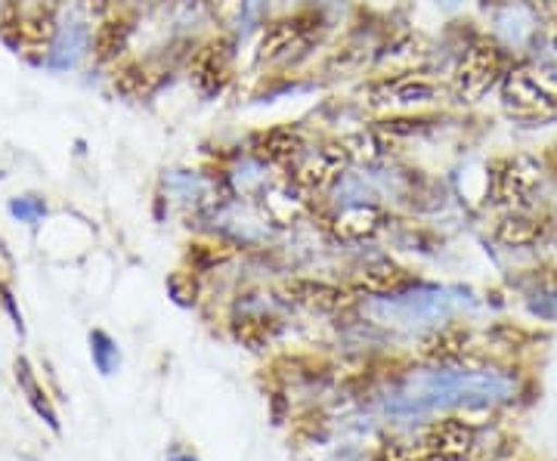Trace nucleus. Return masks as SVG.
Masks as SVG:
<instances>
[{
	"instance_id": "3",
	"label": "nucleus",
	"mask_w": 557,
	"mask_h": 461,
	"mask_svg": "<svg viewBox=\"0 0 557 461\" xmlns=\"http://www.w3.org/2000/svg\"><path fill=\"white\" fill-rule=\"evenodd\" d=\"M508 53L493 38H474L468 50L456 62V72L449 78L453 97L461 102H480L493 87H498L508 75Z\"/></svg>"
},
{
	"instance_id": "21",
	"label": "nucleus",
	"mask_w": 557,
	"mask_h": 461,
	"mask_svg": "<svg viewBox=\"0 0 557 461\" xmlns=\"http://www.w3.org/2000/svg\"><path fill=\"white\" fill-rule=\"evenodd\" d=\"M196 3H208V0H196Z\"/></svg>"
},
{
	"instance_id": "16",
	"label": "nucleus",
	"mask_w": 557,
	"mask_h": 461,
	"mask_svg": "<svg viewBox=\"0 0 557 461\" xmlns=\"http://www.w3.org/2000/svg\"><path fill=\"white\" fill-rule=\"evenodd\" d=\"M90 344H94V362H97V369H100L102 375H112L115 369H119V347L109 341L102 332H97L94 338H90Z\"/></svg>"
},
{
	"instance_id": "8",
	"label": "nucleus",
	"mask_w": 557,
	"mask_h": 461,
	"mask_svg": "<svg viewBox=\"0 0 557 461\" xmlns=\"http://www.w3.org/2000/svg\"><path fill=\"white\" fill-rule=\"evenodd\" d=\"M189 78H193L201 97L220 94L230 84V78H233V50H230V43L226 40H208L199 53L193 57Z\"/></svg>"
},
{
	"instance_id": "17",
	"label": "nucleus",
	"mask_w": 557,
	"mask_h": 461,
	"mask_svg": "<svg viewBox=\"0 0 557 461\" xmlns=\"http://www.w3.org/2000/svg\"><path fill=\"white\" fill-rule=\"evenodd\" d=\"M124 35H127V28L124 25H115V22H109L106 28H102L100 35V53L102 57H115L121 53V47H124Z\"/></svg>"
},
{
	"instance_id": "2",
	"label": "nucleus",
	"mask_w": 557,
	"mask_h": 461,
	"mask_svg": "<svg viewBox=\"0 0 557 461\" xmlns=\"http://www.w3.org/2000/svg\"><path fill=\"white\" fill-rule=\"evenodd\" d=\"M502 90L505 115L527 127L557 121V65L545 60H527L508 68Z\"/></svg>"
},
{
	"instance_id": "12",
	"label": "nucleus",
	"mask_w": 557,
	"mask_h": 461,
	"mask_svg": "<svg viewBox=\"0 0 557 461\" xmlns=\"http://www.w3.org/2000/svg\"><path fill=\"white\" fill-rule=\"evenodd\" d=\"M381 223H384L381 208H375V204H350V208H344L335 217V233H338L341 239L359 241L375 236L381 229Z\"/></svg>"
},
{
	"instance_id": "1",
	"label": "nucleus",
	"mask_w": 557,
	"mask_h": 461,
	"mask_svg": "<svg viewBox=\"0 0 557 461\" xmlns=\"http://www.w3.org/2000/svg\"><path fill=\"white\" fill-rule=\"evenodd\" d=\"M498 397H502V382L496 375L443 365V369H424L406 375L384 397H379V409L394 419H424L440 409L486 406Z\"/></svg>"
},
{
	"instance_id": "4",
	"label": "nucleus",
	"mask_w": 557,
	"mask_h": 461,
	"mask_svg": "<svg viewBox=\"0 0 557 461\" xmlns=\"http://www.w3.org/2000/svg\"><path fill=\"white\" fill-rule=\"evenodd\" d=\"M446 94H453L449 87H443L440 78L421 72H399V75H379L366 87V102L381 112H416L431 102H440Z\"/></svg>"
},
{
	"instance_id": "18",
	"label": "nucleus",
	"mask_w": 557,
	"mask_h": 461,
	"mask_svg": "<svg viewBox=\"0 0 557 461\" xmlns=\"http://www.w3.org/2000/svg\"><path fill=\"white\" fill-rule=\"evenodd\" d=\"M208 3H211L214 16H218L223 25H233V22L242 16V10H245V0H208Z\"/></svg>"
},
{
	"instance_id": "11",
	"label": "nucleus",
	"mask_w": 557,
	"mask_h": 461,
	"mask_svg": "<svg viewBox=\"0 0 557 461\" xmlns=\"http://www.w3.org/2000/svg\"><path fill=\"white\" fill-rule=\"evenodd\" d=\"M424 60H428V50L421 38H406L394 40L379 60V75H399V72H421L424 68Z\"/></svg>"
},
{
	"instance_id": "20",
	"label": "nucleus",
	"mask_w": 557,
	"mask_h": 461,
	"mask_svg": "<svg viewBox=\"0 0 557 461\" xmlns=\"http://www.w3.org/2000/svg\"><path fill=\"white\" fill-rule=\"evenodd\" d=\"M548 40H552V47H555L557 53V20H552V25H548Z\"/></svg>"
},
{
	"instance_id": "10",
	"label": "nucleus",
	"mask_w": 557,
	"mask_h": 461,
	"mask_svg": "<svg viewBox=\"0 0 557 461\" xmlns=\"http://www.w3.org/2000/svg\"><path fill=\"white\" fill-rule=\"evenodd\" d=\"M341 149L347 152L350 164H375L387 155L394 137H387L381 127H362V130H354V134H344L341 137Z\"/></svg>"
},
{
	"instance_id": "7",
	"label": "nucleus",
	"mask_w": 557,
	"mask_h": 461,
	"mask_svg": "<svg viewBox=\"0 0 557 461\" xmlns=\"http://www.w3.org/2000/svg\"><path fill=\"white\" fill-rule=\"evenodd\" d=\"M319 25H322L319 13H295V16H285V20L273 22L260 35L258 57L260 60H278V57H285L292 50L307 47L319 32Z\"/></svg>"
},
{
	"instance_id": "19",
	"label": "nucleus",
	"mask_w": 557,
	"mask_h": 461,
	"mask_svg": "<svg viewBox=\"0 0 557 461\" xmlns=\"http://www.w3.org/2000/svg\"><path fill=\"white\" fill-rule=\"evenodd\" d=\"M168 461H199V459H196V456H189V452H171Z\"/></svg>"
},
{
	"instance_id": "13",
	"label": "nucleus",
	"mask_w": 557,
	"mask_h": 461,
	"mask_svg": "<svg viewBox=\"0 0 557 461\" xmlns=\"http://www.w3.org/2000/svg\"><path fill=\"white\" fill-rule=\"evenodd\" d=\"M288 295H295V301L307 303L313 310H341L347 303V295L335 288V285H325V282H292L288 285Z\"/></svg>"
},
{
	"instance_id": "14",
	"label": "nucleus",
	"mask_w": 557,
	"mask_h": 461,
	"mask_svg": "<svg viewBox=\"0 0 557 461\" xmlns=\"http://www.w3.org/2000/svg\"><path fill=\"white\" fill-rule=\"evenodd\" d=\"M542 221L536 217H527L523 211H515L511 217L498 223V241L505 245H515V248H523V245H533V241L542 239Z\"/></svg>"
},
{
	"instance_id": "9",
	"label": "nucleus",
	"mask_w": 557,
	"mask_h": 461,
	"mask_svg": "<svg viewBox=\"0 0 557 461\" xmlns=\"http://www.w3.org/2000/svg\"><path fill=\"white\" fill-rule=\"evenodd\" d=\"M251 149H255V155H258L260 161H267V164H295V161L307 152L304 137H300L298 130H292V127L263 130V134L255 137Z\"/></svg>"
},
{
	"instance_id": "5",
	"label": "nucleus",
	"mask_w": 557,
	"mask_h": 461,
	"mask_svg": "<svg viewBox=\"0 0 557 461\" xmlns=\"http://www.w3.org/2000/svg\"><path fill=\"white\" fill-rule=\"evenodd\" d=\"M539 180H542V171H539L536 161L527 159V155H511V159H502L493 164V196L515 211L530 208Z\"/></svg>"
},
{
	"instance_id": "6",
	"label": "nucleus",
	"mask_w": 557,
	"mask_h": 461,
	"mask_svg": "<svg viewBox=\"0 0 557 461\" xmlns=\"http://www.w3.org/2000/svg\"><path fill=\"white\" fill-rule=\"evenodd\" d=\"M347 164H350V159L341 149V142H325L319 149L304 152L295 161V183H298L304 192H325L344 174Z\"/></svg>"
},
{
	"instance_id": "15",
	"label": "nucleus",
	"mask_w": 557,
	"mask_h": 461,
	"mask_svg": "<svg viewBox=\"0 0 557 461\" xmlns=\"http://www.w3.org/2000/svg\"><path fill=\"white\" fill-rule=\"evenodd\" d=\"M20 382H22V387H25V394H28V402L35 406V412H38L40 419L50 424L53 431H60V422H57V415H53L50 402L44 400V394H40V390H38V384H35V378L28 375V365H25V362H20Z\"/></svg>"
}]
</instances>
